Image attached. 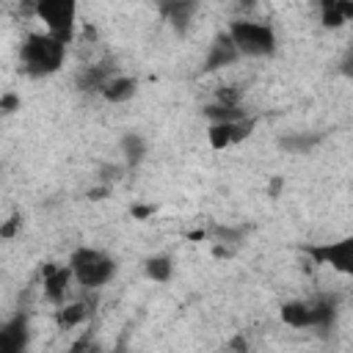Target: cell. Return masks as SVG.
<instances>
[{
	"label": "cell",
	"mask_w": 353,
	"mask_h": 353,
	"mask_svg": "<svg viewBox=\"0 0 353 353\" xmlns=\"http://www.w3.org/2000/svg\"><path fill=\"white\" fill-rule=\"evenodd\" d=\"M66 41L55 39L52 33H28L19 47V63L22 72L30 77H50L55 74L66 61Z\"/></svg>",
	"instance_id": "6da1fadb"
},
{
	"label": "cell",
	"mask_w": 353,
	"mask_h": 353,
	"mask_svg": "<svg viewBox=\"0 0 353 353\" xmlns=\"http://www.w3.org/2000/svg\"><path fill=\"white\" fill-rule=\"evenodd\" d=\"M69 270H72V279L85 287V290H99L105 287L108 281H113L119 265L110 254L99 251V248H91V245H80L69 254Z\"/></svg>",
	"instance_id": "7a4b0ae2"
},
{
	"label": "cell",
	"mask_w": 353,
	"mask_h": 353,
	"mask_svg": "<svg viewBox=\"0 0 353 353\" xmlns=\"http://www.w3.org/2000/svg\"><path fill=\"white\" fill-rule=\"evenodd\" d=\"M229 39L240 55L248 58H270L276 52V30L265 22L234 19L229 25Z\"/></svg>",
	"instance_id": "3957f363"
},
{
	"label": "cell",
	"mask_w": 353,
	"mask_h": 353,
	"mask_svg": "<svg viewBox=\"0 0 353 353\" xmlns=\"http://www.w3.org/2000/svg\"><path fill=\"white\" fill-rule=\"evenodd\" d=\"M77 8L80 0H33V14L44 22V30L66 44H72L74 39Z\"/></svg>",
	"instance_id": "277c9868"
},
{
	"label": "cell",
	"mask_w": 353,
	"mask_h": 353,
	"mask_svg": "<svg viewBox=\"0 0 353 353\" xmlns=\"http://www.w3.org/2000/svg\"><path fill=\"white\" fill-rule=\"evenodd\" d=\"M309 259L317 265H331L339 273H353V237H342L336 243H320L303 248Z\"/></svg>",
	"instance_id": "5b68a950"
},
{
	"label": "cell",
	"mask_w": 353,
	"mask_h": 353,
	"mask_svg": "<svg viewBox=\"0 0 353 353\" xmlns=\"http://www.w3.org/2000/svg\"><path fill=\"white\" fill-rule=\"evenodd\" d=\"M254 119L251 116H243V119H237V121H218V124H210V146L215 149V152H221V149H226V146H234V143H240V141H245L251 132H254Z\"/></svg>",
	"instance_id": "8992f818"
},
{
	"label": "cell",
	"mask_w": 353,
	"mask_h": 353,
	"mask_svg": "<svg viewBox=\"0 0 353 353\" xmlns=\"http://www.w3.org/2000/svg\"><path fill=\"white\" fill-rule=\"evenodd\" d=\"M28 345V317L14 314L0 325V353H19Z\"/></svg>",
	"instance_id": "52a82bcc"
},
{
	"label": "cell",
	"mask_w": 353,
	"mask_h": 353,
	"mask_svg": "<svg viewBox=\"0 0 353 353\" xmlns=\"http://www.w3.org/2000/svg\"><path fill=\"white\" fill-rule=\"evenodd\" d=\"M69 281H72L69 265H47V268H44V295H47L55 306H61V303L66 301Z\"/></svg>",
	"instance_id": "ba28073f"
},
{
	"label": "cell",
	"mask_w": 353,
	"mask_h": 353,
	"mask_svg": "<svg viewBox=\"0 0 353 353\" xmlns=\"http://www.w3.org/2000/svg\"><path fill=\"white\" fill-rule=\"evenodd\" d=\"M237 58H240V52H237V47L232 44L229 33H221V36H218V39L210 44V52H207L204 69H207V72H215V69H221V66L234 63Z\"/></svg>",
	"instance_id": "9c48e42d"
},
{
	"label": "cell",
	"mask_w": 353,
	"mask_h": 353,
	"mask_svg": "<svg viewBox=\"0 0 353 353\" xmlns=\"http://www.w3.org/2000/svg\"><path fill=\"white\" fill-rule=\"evenodd\" d=\"M138 91V80L135 77H127V74H110L108 83L99 88V94L113 102V105H121V102H130Z\"/></svg>",
	"instance_id": "30bf717a"
},
{
	"label": "cell",
	"mask_w": 353,
	"mask_h": 353,
	"mask_svg": "<svg viewBox=\"0 0 353 353\" xmlns=\"http://www.w3.org/2000/svg\"><path fill=\"white\" fill-rule=\"evenodd\" d=\"M353 17V0H323L320 19L325 28H342Z\"/></svg>",
	"instance_id": "8fae6325"
},
{
	"label": "cell",
	"mask_w": 353,
	"mask_h": 353,
	"mask_svg": "<svg viewBox=\"0 0 353 353\" xmlns=\"http://www.w3.org/2000/svg\"><path fill=\"white\" fill-rule=\"evenodd\" d=\"M113 74V66L110 63H94V66H83L80 74H77V88L80 91H99L108 77Z\"/></svg>",
	"instance_id": "7c38bea8"
},
{
	"label": "cell",
	"mask_w": 353,
	"mask_h": 353,
	"mask_svg": "<svg viewBox=\"0 0 353 353\" xmlns=\"http://www.w3.org/2000/svg\"><path fill=\"white\" fill-rule=\"evenodd\" d=\"M196 11V0H165L163 3V14L168 17V22L182 33L188 28V22L193 19Z\"/></svg>",
	"instance_id": "4fadbf2b"
},
{
	"label": "cell",
	"mask_w": 353,
	"mask_h": 353,
	"mask_svg": "<svg viewBox=\"0 0 353 353\" xmlns=\"http://www.w3.org/2000/svg\"><path fill=\"white\" fill-rule=\"evenodd\" d=\"M281 320L292 328H309L312 320H309V301H287L281 306Z\"/></svg>",
	"instance_id": "5bb4252c"
},
{
	"label": "cell",
	"mask_w": 353,
	"mask_h": 353,
	"mask_svg": "<svg viewBox=\"0 0 353 353\" xmlns=\"http://www.w3.org/2000/svg\"><path fill=\"white\" fill-rule=\"evenodd\" d=\"M88 312L91 309L85 303H61L58 314H55V323H58V328H74L88 317Z\"/></svg>",
	"instance_id": "9a60e30c"
},
{
	"label": "cell",
	"mask_w": 353,
	"mask_h": 353,
	"mask_svg": "<svg viewBox=\"0 0 353 353\" xmlns=\"http://www.w3.org/2000/svg\"><path fill=\"white\" fill-rule=\"evenodd\" d=\"M204 116L210 119V124H218V121H237L243 116H248L240 105H221V102H212L204 108Z\"/></svg>",
	"instance_id": "2e32d148"
},
{
	"label": "cell",
	"mask_w": 353,
	"mask_h": 353,
	"mask_svg": "<svg viewBox=\"0 0 353 353\" xmlns=\"http://www.w3.org/2000/svg\"><path fill=\"white\" fill-rule=\"evenodd\" d=\"M143 270H146V276H149L152 281H168L174 265H171V256L157 254V256H149V259L143 262Z\"/></svg>",
	"instance_id": "e0dca14e"
},
{
	"label": "cell",
	"mask_w": 353,
	"mask_h": 353,
	"mask_svg": "<svg viewBox=\"0 0 353 353\" xmlns=\"http://www.w3.org/2000/svg\"><path fill=\"white\" fill-rule=\"evenodd\" d=\"M121 152H124V157H127L130 163H138V160H143V154H146V143H143L141 135L130 132V135H124V141H121Z\"/></svg>",
	"instance_id": "ac0fdd59"
},
{
	"label": "cell",
	"mask_w": 353,
	"mask_h": 353,
	"mask_svg": "<svg viewBox=\"0 0 353 353\" xmlns=\"http://www.w3.org/2000/svg\"><path fill=\"white\" fill-rule=\"evenodd\" d=\"M215 102H221V105H240V91H237V88H232V85L218 88Z\"/></svg>",
	"instance_id": "d6986e66"
},
{
	"label": "cell",
	"mask_w": 353,
	"mask_h": 353,
	"mask_svg": "<svg viewBox=\"0 0 353 353\" xmlns=\"http://www.w3.org/2000/svg\"><path fill=\"white\" fill-rule=\"evenodd\" d=\"M19 223H22V221H19V215H11V218L0 226V237H14V234H17V229H19Z\"/></svg>",
	"instance_id": "ffe728a7"
},
{
	"label": "cell",
	"mask_w": 353,
	"mask_h": 353,
	"mask_svg": "<svg viewBox=\"0 0 353 353\" xmlns=\"http://www.w3.org/2000/svg\"><path fill=\"white\" fill-rule=\"evenodd\" d=\"M19 108V97L17 94H6L3 99H0V113H11V110H17Z\"/></svg>",
	"instance_id": "44dd1931"
},
{
	"label": "cell",
	"mask_w": 353,
	"mask_h": 353,
	"mask_svg": "<svg viewBox=\"0 0 353 353\" xmlns=\"http://www.w3.org/2000/svg\"><path fill=\"white\" fill-rule=\"evenodd\" d=\"M154 212V207H132V215L135 218H146V215H152Z\"/></svg>",
	"instance_id": "7402d4cb"
},
{
	"label": "cell",
	"mask_w": 353,
	"mask_h": 353,
	"mask_svg": "<svg viewBox=\"0 0 353 353\" xmlns=\"http://www.w3.org/2000/svg\"><path fill=\"white\" fill-rule=\"evenodd\" d=\"M256 0H237V6H243V8H251Z\"/></svg>",
	"instance_id": "603a6c76"
},
{
	"label": "cell",
	"mask_w": 353,
	"mask_h": 353,
	"mask_svg": "<svg viewBox=\"0 0 353 353\" xmlns=\"http://www.w3.org/2000/svg\"><path fill=\"white\" fill-rule=\"evenodd\" d=\"M317 3H323V0H317Z\"/></svg>",
	"instance_id": "cb8c5ba5"
}]
</instances>
